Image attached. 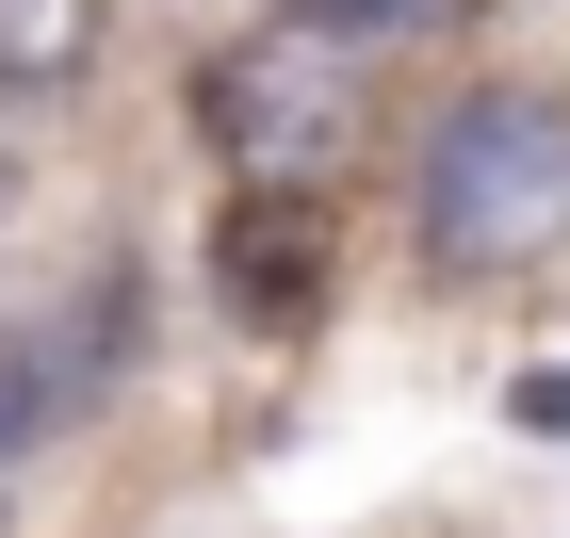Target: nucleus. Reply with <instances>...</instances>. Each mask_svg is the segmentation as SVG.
Returning a JSON list of instances; mask_svg holds the SVG:
<instances>
[{"instance_id":"f257e3e1","label":"nucleus","mask_w":570,"mask_h":538,"mask_svg":"<svg viewBox=\"0 0 570 538\" xmlns=\"http://www.w3.org/2000/svg\"><path fill=\"white\" fill-rule=\"evenodd\" d=\"M570 245V98L473 82L424 131V262L440 277H538Z\"/></svg>"},{"instance_id":"f03ea898","label":"nucleus","mask_w":570,"mask_h":538,"mask_svg":"<svg viewBox=\"0 0 570 538\" xmlns=\"http://www.w3.org/2000/svg\"><path fill=\"white\" fill-rule=\"evenodd\" d=\"M196 115H213V147L245 179H294V196H326V164L358 147V49H326V33H245V49H213V82H196Z\"/></svg>"},{"instance_id":"7ed1b4c3","label":"nucleus","mask_w":570,"mask_h":538,"mask_svg":"<svg viewBox=\"0 0 570 538\" xmlns=\"http://www.w3.org/2000/svg\"><path fill=\"white\" fill-rule=\"evenodd\" d=\"M213 294L245 326H309L326 311V196H294V179H245L213 228Z\"/></svg>"},{"instance_id":"20e7f679","label":"nucleus","mask_w":570,"mask_h":538,"mask_svg":"<svg viewBox=\"0 0 570 538\" xmlns=\"http://www.w3.org/2000/svg\"><path fill=\"white\" fill-rule=\"evenodd\" d=\"M98 33H115V0H0V82H17V98H66L98 66Z\"/></svg>"},{"instance_id":"39448f33","label":"nucleus","mask_w":570,"mask_h":538,"mask_svg":"<svg viewBox=\"0 0 570 538\" xmlns=\"http://www.w3.org/2000/svg\"><path fill=\"white\" fill-rule=\"evenodd\" d=\"M294 33H326V49H392V33H440V0H277Z\"/></svg>"},{"instance_id":"423d86ee","label":"nucleus","mask_w":570,"mask_h":538,"mask_svg":"<svg viewBox=\"0 0 570 538\" xmlns=\"http://www.w3.org/2000/svg\"><path fill=\"white\" fill-rule=\"evenodd\" d=\"M49 424H66V375H49V359L0 326V457H17V441H49Z\"/></svg>"},{"instance_id":"0eeeda50","label":"nucleus","mask_w":570,"mask_h":538,"mask_svg":"<svg viewBox=\"0 0 570 538\" xmlns=\"http://www.w3.org/2000/svg\"><path fill=\"white\" fill-rule=\"evenodd\" d=\"M17 179H33V147H17V115H0V213H17Z\"/></svg>"}]
</instances>
